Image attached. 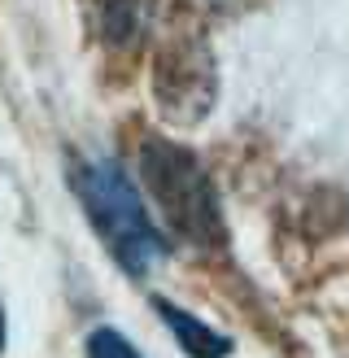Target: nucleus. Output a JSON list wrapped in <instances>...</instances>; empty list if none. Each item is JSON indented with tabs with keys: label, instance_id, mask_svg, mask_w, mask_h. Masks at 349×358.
<instances>
[{
	"label": "nucleus",
	"instance_id": "1",
	"mask_svg": "<svg viewBox=\"0 0 349 358\" xmlns=\"http://www.w3.org/2000/svg\"><path fill=\"white\" fill-rule=\"evenodd\" d=\"M75 192L92 219L96 236L114 249V258L127 266L131 275H144L149 266L166 254L162 231L153 227L140 188L131 184V175L118 162H92L75 171Z\"/></svg>",
	"mask_w": 349,
	"mask_h": 358
},
{
	"label": "nucleus",
	"instance_id": "2",
	"mask_svg": "<svg viewBox=\"0 0 349 358\" xmlns=\"http://www.w3.org/2000/svg\"><path fill=\"white\" fill-rule=\"evenodd\" d=\"M140 179H144V188L153 192V201L162 206L166 223L179 236L197 241V245H223L227 227H223L214 184H209L205 166L188 149L149 140L144 153H140Z\"/></svg>",
	"mask_w": 349,
	"mask_h": 358
},
{
	"label": "nucleus",
	"instance_id": "3",
	"mask_svg": "<svg viewBox=\"0 0 349 358\" xmlns=\"http://www.w3.org/2000/svg\"><path fill=\"white\" fill-rule=\"evenodd\" d=\"M157 315L166 319V328L174 332V341H179L192 358H227V354H232V341H227L223 332H214L209 324H201L197 315L170 306V301H157Z\"/></svg>",
	"mask_w": 349,
	"mask_h": 358
},
{
	"label": "nucleus",
	"instance_id": "4",
	"mask_svg": "<svg viewBox=\"0 0 349 358\" xmlns=\"http://www.w3.org/2000/svg\"><path fill=\"white\" fill-rule=\"evenodd\" d=\"M87 358H140V350L114 328H96L87 336Z\"/></svg>",
	"mask_w": 349,
	"mask_h": 358
},
{
	"label": "nucleus",
	"instance_id": "5",
	"mask_svg": "<svg viewBox=\"0 0 349 358\" xmlns=\"http://www.w3.org/2000/svg\"><path fill=\"white\" fill-rule=\"evenodd\" d=\"M0 350H5V310H0Z\"/></svg>",
	"mask_w": 349,
	"mask_h": 358
}]
</instances>
